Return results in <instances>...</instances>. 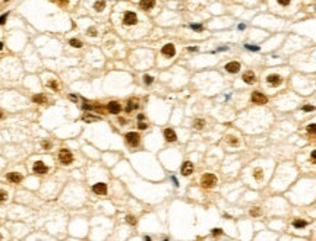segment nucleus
I'll return each mask as SVG.
<instances>
[{"label": "nucleus", "instance_id": "obj_1", "mask_svg": "<svg viewBox=\"0 0 316 241\" xmlns=\"http://www.w3.org/2000/svg\"><path fill=\"white\" fill-rule=\"evenodd\" d=\"M138 15H136V12H133V10H126L125 13H123V16H122V24L125 25V26H135V25L138 24Z\"/></svg>", "mask_w": 316, "mask_h": 241}, {"label": "nucleus", "instance_id": "obj_2", "mask_svg": "<svg viewBox=\"0 0 316 241\" xmlns=\"http://www.w3.org/2000/svg\"><path fill=\"white\" fill-rule=\"evenodd\" d=\"M59 159H60L62 164L67 165L73 161V155L69 149H60V152H59Z\"/></svg>", "mask_w": 316, "mask_h": 241}, {"label": "nucleus", "instance_id": "obj_3", "mask_svg": "<svg viewBox=\"0 0 316 241\" xmlns=\"http://www.w3.org/2000/svg\"><path fill=\"white\" fill-rule=\"evenodd\" d=\"M217 184V177L214 174H205L202 177V186L205 188H212Z\"/></svg>", "mask_w": 316, "mask_h": 241}, {"label": "nucleus", "instance_id": "obj_4", "mask_svg": "<svg viewBox=\"0 0 316 241\" xmlns=\"http://www.w3.org/2000/svg\"><path fill=\"white\" fill-rule=\"evenodd\" d=\"M34 173L37 174H47L48 173V167L44 164L43 161H37L34 164Z\"/></svg>", "mask_w": 316, "mask_h": 241}, {"label": "nucleus", "instance_id": "obj_5", "mask_svg": "<svg viewBox=\"0 0 316 241\" xmlns=\"http://www.w3.org/2000/svg\"><path fill=\"white\" fill-rule=\"evenodd\" d=\"M139 135L138 133H135V132H130V133H127L126 135V142L130 145V146H136V145L139 143Z\"/></svg>", "mask_w": 316, "mask_h": 241}, {"label": "nucleus", "instance_id": "obj_6", "mask_svg": "<svg viewBox=\"0 0 316 241\" xmlns=\"http://www.w3.org/2000/svg\"><path fill=\"white\" fill-rule=\"evenodd\" d=\"M161 53H163V56H165V57H173L174 54H176V48H174V45L173 44H165L163 47V50H161Z\"/></svg>", "mask_w": 316, "mask_h": 241}, {"label": "nucleus", "instance_id": "obj_7", "mask_svg": "<svg viewBox=\"0 0 316 241\" xmlns=\"http://www.w3.org/2000/svg\"><path fill=\"white\" fill-rule=\"evenodd\" d=\"M266 82H268V85H271V86H278L280 83L283 82V77L280 76V75H269V76L266 77Z\"/></svg>", "mask_w": 316, "mask_h": 241}, {"label": "nucleus", "instance_id": "obj_8", "mask_svg": "<svg viewBox=\"0 0 316 241\" xmlns=\"http://www.w3.org/2000/svg\"><path fill=\"white\" fill-rule=\"evenodd\" d=\"M252 101L255 102V104H266V96L263 95V94H261V92H253L252 94Z\"/></svg>", "mask_w": 316, "mask_h": 241}, {"label": "nucleus", "instance_id": "obj_9", "mask_svg": "<svg viewBox=\"0 0 316 241\" xmlns=\"http://www.w3.org/2000/svg\"><path fill=\"white\" fill-rule=\"evenodd\" d=\"M240 63L239 62H230V63H227L225 64V70L228 73H237L240 70Z\"/></svg>", "mask_w": 316, "mask_h": 241}, {"label": "nucleus", "instance_id": "obj_10", "mask_svg": "<svg viewBox=\"0 0 316 241\" xmlns=\"http://www.w3.org/2000/svg\"><path fill=\"white\" fill-rule=\"evenodd\" d=\"M107 110L110 111V114H119L120 110H122V105H120L117 101H111V102H108Z\"/></svg>", "mask_w": 316, "mask_h": 241}, {"label": "nucleus", "instance_id": "obj_11", "mask_svg": "<svg viewBox=\"0 0 316 241\" xmlns=\"http://www.w3.org/2000/svg\"><path fill=\"white\" fill-rule=\"evenodd\" d=\"M92 192L95 194H105L107 193V186L104 183H97L92 186Z\"/></svg>", "mask_w": 316, "mask_h": 241}, {"label": "nucleus", "instance_id": "obj_12", "mask_svg": "<svg viewBox=\"0 0 316 241\" xmlns=\"http://www.w3.org/2000/svg\"><path fill=\"white\" fill-rule=\"evenodd\" d=\"M139 6H141V9H144V10H151L155 6V0H141Z\"/></svg>", "mask_w": 316, "mask_h": 241}, {"label": "nucleus", "instance_id": "obj_13", "mask_svg": "<svg viewBox=\"0 0 316 241\" xmlns=\"http://www.w3.org/2000/svg\"><path fill=\"white\" fill-rule=\"evenodd\" d=\"M243 82L249 83V85H252V83L256 82V76H255V73L252 72V70H247V72L243 75Z\"/></svg>", "mask_w": 316, "mask_h": 241}, {"label": "nucleus", "instance_id": "obj_14", "mask_svg": "<svg viewBox=\"0 0 316 241\" xmlns=\"http://www.w3.org/2000/svg\"><path fill=\"white\" fill-rule=\"evenodd\" d=\"M164 137H165V140H168V142H176V140H177L176 132L173 130V129H165V130H164Z\"/></svg>", "mask_w": 316, "mask_h": 241}, {"label": "nucleus", "instance_id": "obj_15", "mask_svg": "<svg viewBox=\"0 0 316 241\" xmlns=\"http://www.w3.org/2000/svg\"><path fill=\"white\" fill-rule=\"evenodd\" d=\"M192 173H193V164H192L190 161H186L182 165V174L183 175H190Z\"/></svg>", "mask_w": 316, "mask_h": 241}, {"label": "nucleus", "instance_id": "obj_16", "mask_svg": "<svg viewBox=\"0 0 316 241\" xmlns=\"http://www.w3.org/2000/svg\"><path fill=\"white\" fill-rule=\"evenodd\" d=\"M7 180L9 181H12V183H21V180H22V175L18 173H9L7 174Z\"/></svg>", "mask_w": 316, "mask_h": 241}, {"label": "nucleus", "instance_id": "obj_17", "mask_svg": "<svg viewBox=\"0 0 316 241\" xmlns=\"http://www.w3.org/2000/svg\"><path fill=\"white\" fill-rule=\"evenodd\" d=\"M104 7H105V0H97L95 3H94V9L97 12H103Z\"/></svg>", "mask_w": 316, "mask_h": 241}, {"label": "nucleus", "instance_id": "obj_18", "mask_svg": "<svg viewBox=\"0 0 316 241\" xmlns=\"http://www.w3.org/2000/svg\"><path fill=\"white\" fill-rule=\"evenodd\" d=\"M253 177H255L256 181H261V180L263 178V169L262 168H256L255 169V173H253Z\"/></svg>", "mask_w": 316, "mask_h": 241}, {"label": "nucleus", "instance_id": "obj_19", "mask_svg": "<svg viewBox=\"0 0 316 241\" xmlns=\"http://www.w3.org/2000/svg\"><path fill=\"white\" fill-rule=\"evenodd\" d=\"M32 101L37 102V104H45V102H47V98L44 95H35V96H32Z\"/></svg>", "mask_w": 316, "mask_h": 241}, {"label": "nucleus", "instance_id": "obj_20", "mask_svg": "<svg viewBox=\"0 0 316 241\" xmlns=\"http://www.w3.org/2000/svg\"><path fill=\"white\" fill-rule=\"evenodd\" d=\"M193 126H195V129L201 130V129H203V127H205V120H201V118H198V120H195Z\"/></svg>", "mask_w": 316, "mask_h": 241}, {"label": "nucleus", "instance_id": "obj_21", "mask_svg": "<svg viewBox=\"0 0 316 241\" xmlns=\"http://www.w3.org/2000/svg\"><path fill=\"white\" fill-rule=\"evenodd\" d=\"M293 225H294L296 228H304L307 225V222L303 221V219H296V221L293 222Z\"/></svg>", "mask_w": 316, "mask_h": 241}, {"label": "nucleus", "instance_id": "obj_22", "mask_svg": "<svg viewBox=\"0 0 316 241\" xmlns=\"http://www.w3.org/2000/svg\"><path fill=\"white\" fill-rule=\"evenodd\" d=\"M136 107H138V102L135 101V100H132V101H129V102H127V107H126V111H127V113H130V111H132V110H135V108H136Z\"/></svg>", "mask_w": 316, "mask_h": 241}, {"label": "nucleus", "instance_id": "obj_23", "mask_svg": "<svg viewBox=\"0 0 316 241\" xmlns=\"http://www.w3.org/2000/svg\"><path fill=\"white\" fill-rule=\"evenodd\" d=\"M84 120L88 121V123H89V121H98V120H100V117H95V116H89V114H85V116H84Z\"/></svg>", "mask_w": 316, "mask_h": 241}, {"label": "nucleus", "instance_id": "obj_24", "mask_svg": "<svg viewBox=\"0 0 316 241\" xmlns=\"http://www.w3.org/2000/svg\"><path fill=\"white\" fill-rule=\"evenodd\" d=\"M70 45H72V47H75V48H81L82 47V43L79 41V39L72 38V39H70Z\"/></svg>", "mask_w": 316, "mask_h": 241}, {"label": "nucleus", "instance_id": "obj_25", "mask_svg": "<svg viewBox=\"0 0 316 241\" xmlns=\"http://www.w3.org/2000/svg\"><path fill=\"white\" fill-rule=\"evenodd\" d=\"M227 140H228V143H230L231 146H237V145H239V140L236 139L234 136H228V139Z\"/></svg>", "mask_w": 316, "mask_h": 241}, {"label": "nucleus", "instance_id": "obj_26", "mask_svg": "<svg viewBox=\"0 0 316 241\" xmlns=\"http://www.w3.org/2000/svg\"><path fill=\"white\" fill-rule=\"evenodd\" d=\"M277 3L280 6H283V7H287V6H290L291 0H277Z\"/></svg>", "mask_w": 316, "mask_h": 241}, {"label": "nucleus", "instance_id": "obj_27", "mask_svg": "<svg viewBox=\"0 0 316 241\" xmlns=\"http://www.w3.org/2000/svg\"><path fill=\"white\" fill-rule=\"evenodd\" d=\"M261 213H262V211H261L259 207H253V209L250 211V215H252V216H259Z\"/></svg>", "mask_w": 316, "mask_h": 241}, {"label": "nucleus", "instance_id": "obj_28", "mask_svg": "<svg viewBox=\"0 0 316 241\" xmlns=\"http://www.w3.org/2000/svg\"><path fill=\"white\" fill-rule=\"evenodd\" d=\"M307 132H309L310 135H316V124L307 126Z\"/></svg>", "mask_w": 316, "mask_h": 241}, {"label": "nucleus", "instance_id": "obj_29", "mask_svg": "<svg viewBox=\"0 0 316 241\" xmlns=\"http://www.w3.org/2000/svg\"><path fill=\"white\" fill-rule=\"evenodd\" d=\"M144 82L146 83V85H151V83L154 82V77L152 76H148V75H145V76H144Z\"/></svg>", "mask_w": 316, "mask_h": 241}, {"label": "nucleus", "instance_id": "obj_30", "mask_svg": "<svg viewBox=\"0 0 316 241\" xmlns=\"http://www.w3.org/2000/svg\"><path fill=\"white\" fill-rule=\"evenodd\" d=\"M244 48H246V50H250V51H258V50H259L258 45H250V44H246V45H244Z\"/></svg>", "mask_w": 316, "mask_h": 241}, {"label": "nucleus", "instance_id": "obj_31", "mask_svg": "<svg viewBox=\"0 0 316 241\" xmlns=\"http://www.w3.org/2000/svg\"><path fill=\"white\" fill-rule=\"evenodd\" d=\"M48 86L51 88V89H54V91H57L59 89V85H57L56 81H50V82H48Z\"/></svg>", "mask_w": 316, "mask_h": 241}, {"label": "nucleus", "instance_id": "obj_32", "mask_svg": "<svg viewBox=\"0 0 316 241\" xmlns=\"http://www.w3.org/2000/svg\"><path fill=\"white\" fill-rule=\"evenodd\" d=\"M190 28L195 29V31H202V29H203V26H202V25H198V24H192Z\"/></svg>", "mask_w": 316, "mask_h": 241}, {"label": "nucleus", "instance_id": "obj_33", "mask_svg": "<svg viewBox=\"0 0 316 241\" xmlns=\"http://www.w3.org/2000/svg\"><path fill=\"white\" fill-rule=\"evenodd\" d=\"M126 221H127V224H130V225H135L136 224V221H135V218L133 216H126Z\"/></svg>", "mask_w": 316, "mask_h": 241}, {"label": "nucleus", "instance_id": "obj_34", "mask_svg": "<svg viewBox=\"0 0 316 241\" xmlns=\"http://www.w3.org/2000/svg\"><path fill=\"white\" fill-rule=\"evenodd\" d=\"M6 197H7V194H6L5 190H0V202H3V200H6Z\"/></svg>", "mask_w": 316, "mask_h": 241}, {"label": "nucleus", "instance_id": "obj_35", "mask_svg": "<svg viewBox=\"0 0 316 241\" xmlns=\"http://www.w3.org/2000/svg\"><path fill=\"white\" fill-rule=\"evenodd\" d=\"M302 110L307 113V111H313V110H315V107H313V105H303V107H302Z\"/></svg>", "mask_w": 316, "mask_h": 241}, {"label": "nucleus", "instance_id": "obj_36", "mask_svg": "<svg viewBox=\"0 0 316 241\" xmlns=\"http://www.w3.org/2000/svg\"><path fill=\"white\" fill-rule=\"evenodd\" d=\"M6 19H7V13H5V15H2V16H0V25H5Z\"/></svg>", "mask_w": 316, "mask_h": 241}, {"label": "nucleus", "instance_id": "obj_37", "mask_svg": "<svg viewBox=\"0 0 316 241\" xmlns=\"http://www.w3.org/2000/svg\"><path fill=\"white\" fill-rule=\"evenodd\" d=\"M56 3H59L60 6H66L67 3H69V0H54Z\"/></svg>", "mask_w": 316, "mask_h": 241}, {"label": "nucleus", "instance_id": "obj_38", "mask_svg": "<svg viewBox=\"0 0 316 241\" xmlns=\"http://www.w3.org/2000/svg\"><path fill=\"white\" fill-rule=\"evenodd\" d=\"M88 35H92V37H95V35H97V29H95V28H89V29H88Z\"/></svg>", "mask_w": 316, "mask_h": 241}, {"label": "nucleus", "instance_id": "obj_39", "mask_svg": "<svg viewBox=\"0 0 316 241\" xmlns=\"http://www.w3.org/2000/svg\"><path fill=\"white\" fill-rule=\"evenodd\" d=\"M43 148H44V149H50V148H51L50 142H43Z\"/></svg>", "mask_w": 316, "mask_h": 241}, {"label": "nucleus", "instance_id": "obj_40", "mask_svg": "<svg viewBox=\"0 0 316 241\" xmlns=\"http://www.w3.org/2000/svg\"><path fill=\"white\" fill-rule=\"evenodd\" d=\"M221 232H223V231H221L220 228H215V229H212V234H214V235H220Z\"/></svg>", "mask_w": 316, "mask_h": 241}, {"label": "nucleus", "instance_id": "obj_41", "mask_svg": "<svg viewBox=\"0 0 316 241\" xmlns=\"http://www.w3.org/2000/svg\"><path fill=\"white\" fill-rule=\"evenodd\" d=\"M139 129H141V130H145V129H146V127H148V126L145 124V123H139V126H138Z\"/></svg>", "mask_w": 316, "mask_h": 241}, {"label": "nucleus", "instance_id": "obj_42", "mask_svg": "<svg viewBox=\"0 0 316 241\" xmlns=\"http://www.w3.org/2000/svg\"><path fill=\"white\" fill-rule=\"evenodd\" d=\"M312 161H313V162H316V151H313V152H312Z\"/></svg>", "mask_w": 316, "mask_h": 241}, {"label": "nucleus", "instance_id": "obj_43", "mask_svg": "<svg viewBox=\"0 0 316 241\" xmlns=\"http://www.w3.org/2000/svg\"><path fill=\"white\" fill-rule=\"evenodd\" d=\"M171 180H173V183H174V186H179V181L176 180V177H171Z\"/></svg>", "mask_w": 316, "mask_h": 241}, {"label": "nucleus", "instance_id": "obj_44", "mask_svg": "<svg viewBox=\"0 0 316 241\" xmlns=\"http://www.w3.org/2000/svg\"><path fill=\"white\" fill-rule=\"evenodd\" d=\"M144 118H145V116H144V114H139V116H138V120H139V121H142V120H144Z\"/></svg>", "mask_w": 316, "mask_h": 241}, {"label": "nucleus", "instance_id": "obj_45", "mask_svg": "<svg viewBox=\"0 0 316 241\" xmlns=\"http://www.w3.org/2000/svg\"><path fill=\"white\" fill-rule=\"evenodd\" d=\"M196 50H198L196 47H190V48H189V51H196Z\"/></svg>", "mask_w": 316, "mask_h": 241}, {"label": "nucleus", "instance_id": "obj_46", "mask_svg": "<svg viewBox=\"0 0 316 241\" xmlns=\"http://www.w3.org/2000/svg\"><path fill=\"white\" fill-rule=\"evenodd\" d=\"M244 28H246V25H243V24L239 25V29H244Z\"/></svg>", "mask_w": 316, "mask_h": 241}, {"label": "nucleus", "instance_id": "obj_47", "mask_svg": "<svg viewBox=\"0 0 316 241\" xmlns=\"http://www.w3.org/2000/svg\"><path fill=\"white\" fill-rule=\"evenodd\" d=\"M2 48H3V44H2V43H0V50H2Z\"/></svg>", "mask_w": 316, "mask_h": 241}, {"label": "nucleus", "instance_id": "obj_48", "mask_svg": "<svg viewBox=\"0 0 316 241\" xmlns=\"http://www.w3.org/2000/svg\"><path fill=\"white\" fill-rule=\"evenodd\" d=\"M2 117H3V114H2V111H0V118H2Z\"/></svg>", "mask_w": 316, "mask_h": 241}, {"label": "nucleus", "instance_id": "obj_49", "mask_svg": "<svg viewBox=\"0 0 316 241\" xmlns=\"http://www.w3.org/2000/svg\"><path fill=\"white\" fill-rule=\"evenodd\" d=\"M0 238H2V235H0Z\"/></svg>", "mask_w": 316, "mask_h": 241}]
</instances>
